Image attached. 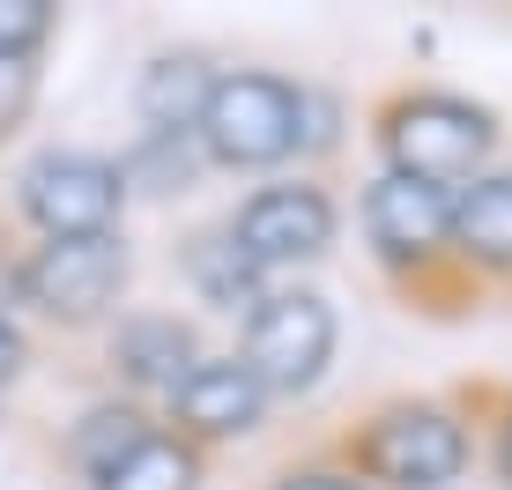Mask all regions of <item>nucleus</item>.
<instances>
[{
  "label": "nucleus",
  "instance_id": "nucleus-1",
  "mask_svg": "<svg viewBox=\"0 0 512 490\" xmlns=\"http://www.w3.org/2000/svg\"><path fill=\"white\" fill-rule=\"evenodd\" d=\"M379 142H386L401 179H423V186H446L453 194L461 179H475V164L490 156L498 127H490V112H475V104H461V97L423 90V97L386 104Z\"/></svg>",
  "mask_w": 512,
  "mask_h": 490
},
{
  "label": "nucleus",
  "instance_id": "nucleus-2",
  "mask_svg": "<svg viewBox=\"0 0 512 490\" xmlns=\"http://www.w3.org/2000/svg\"><path fill=\"white\" fill-rule=\"evenodd\" d=\"M15 186H23V216L45 238H112L119 208H127V164L97 149H45L30 156Z\"/></svg>",
  "mask_w": 512,
  "mask_h": 490
},
{
  "label": "nucleus",
  "instance_id": "nucleus-3",
  "mask_svg": "<svg viewBox=\"0 0 512 490\" xmlns=\"http://www.w3.org/2000/svg\"><path fill=\"white\" fill-rule=\"evenodd\" d=\"M201 149L231 171H260L275 156L297 149V90L275 75H216V90L201 104Z\"/></svg>",
  "mask_w": 512,
  "mask_h": 490
},
{
  "label": "nucleus",
  "instance_id": "nucleus-4",
  "mask_svg": "<svg viewBox=\"0 0 512 490\" xmlns=\"http://www.w3.org/2000/svg\"><path fill=\"white\" fill-rule=\"evenodd\" d=\"M334 364V305L312 290H282L253 305V327H245V372L268 394H305Z\"/></svg>",
  "mask_w": 512,
  "mask_h": 490
},
{
  "label": "nucleus",
  "instance_id": "nucleus-5",
  "mask_svg": "<svg viewBox=\"0 0 512 490\" xmlns=\"http://www.w3.org/2000/svg\"><path fill=\"white\" fill-rule=\"evenodd\" d=\"M127 283V245L119 238H45L23 260V305H38L45 320H97Z\"/></svg>",
  "mask_w": 512,
  "mask_h": 490
},
{
  "label": "nucleus",
  "instance_id": "nucleus-6",
  "mask_svg": "<svg viewBox=\"0 0 512 490\" xmlns=\"http://www.w3.org/2000/svg\"><path fill=\"white\" fill-rule=\"evenodd\" d=\"M364 468L394 490H446L468 468V431L446 409H394L364 439Z\"/></svg>",
  "mask_w": 512,
  "mask_h": 490
},
{
  "label": "nucleus",
  "instance_id": "nucleus-7",
  "mask_svg": "<svg viewBox=\"0 0 512 490\" xmlns=\"http://www.w3.org/2000/svg\"><path fill=\"white\" fill-rule=\"evenodd\" d=\"M231 238H238V253L253 260L260 275L290 268V260H320L334 245V201L320 186H305V179L297 186H260V194L238 208Z\"/></svg>",
  "mask_w": 512,
  "mask_h": 490
},
{
  "label": "nucleus",
  "instance_id": "nucleus-8",
  "mask_svg": "<svg viewBox=\"0 0 512 490\" xmlns=\"http://www.w3.org/2000/svg\"><path fill=\"white\" fill-rule=\"evenodd\" d=\"M364 231L386 260H431L453 245V194L446 186H423V179H401V171H386V179L364 194Z\"/></svg>",
  "mask_w": 512,
  "mask_h": 490
},
{
  "label": "nucleus",
  "instance_id": "nucleus-9",
  "mask_svg": "<svg viewBox=\"0 0 512 490\" xmlns=\"http://www.w3.org/2000/svg\"><path fill=\"white\" fill-rule=\"evenodd\" d=\"M171 409H179L186 439H238V431L260 424L268 387L245 372V357H201L186 372V387L171 394Z\"/></svg>",
  "mask_w": 512,
  "mask_h": 490
},
{
  "label": "nucleus",
  "instance_id": "nucleus-10",
  "mask_svg": "<svg viewBox=\"0 0 512 490\" xmlns=\"http://www.w3.org/2000/svg\"><path fill=\"white\" fill-rule=\"evenodd\" d=\"M112 364H119V379H134V387H149V394H179L186 372L201 364V349H193L186 320H171V312H141V320L119 327Z\"/></svg>",
  "mask_w": 512,
  "mask_h": 490
},
{
  "label": "nucleus",
  "instance_id": "nucleus-11",
  "mask_svg": "<svg viewBox=\"0 0 512 490\" xmlns=\"http://www.w3.org/2000/svg\"><path fill=\"white\" fill-rule=\"evenodd\" d=\"M453 245L483 268H512V171H490L453 194Z\"/></svg>",
  "mask_w": 512,
  "mask_h": 490
},
{
  "label": "nucleus",
  "instance_id": "nucleus-12",
  "mask_svg": "<svg viewBox=\"0 0 512 490\" xmlns=\"http://www.w3.org/2000/svg\"><path fill=\"white\" fill-rule=\"evenodd\" d=\"M216 90V75H208L201 60H156L149 75H141V119H149V134H193L201 127V104Z\"/></svg>",
  "mask_w": 512,
  "mask_h": 490
},
{
  "label": "nucleus",
  "instance_id": "nucleus-13",
  "mask_svg": "<svg viewBox=\"0 0 512 490\" xmlns=\"http://www.w3.org/2000/svg\"><path fill=\"white\" fill-rule=\"evenodd\" d=\"M193 476H201V453H193L186 439H164V431H149V439H141L97 490H193Z\"/></svg>",
  "mask_w": 512,
  "mask_h": 490
},
{
  "label": "nucleus",
  "instance_id": "nucleus-14",
  "mask_svg": "<svg viewBox=\"0 0 512 490\" xmlns=\"http://www.w3.org/2000/svg\"><path fill=\"white\" fill-rule=\"evenodd\" d=\"M141 439H149V424H141L134 409H90V416L75 424V446H67V453H75L82 476H97V483H104V476H112V468L141 446Z\"/></svg>",
  "mask_w": 512,
  "mask_h": 490
},
{
  "label": "nucleus",
  "instance_id": "nucleus-15",
  "mask_svg": "<svg viewBox=\"0 0 512 490\" xmlns=\"http://www.w3.org/2000/svg\"><path fill=\"white\" fill-rule=\"evenodd\" d=\"M193 283L216 297V305H231V312H238V305H253L260 268L238 253V238H231V231H216V238H201V245H193Z\"/></svg>",
  "mask_w": 512,
  "mask_h": 490
},
{
  "label": "nucleus",
  "instance_id": "nucleus-16",
  "mask_svg": "<svg viewBox=\"0 0 512 490\" xmlns=\"http://www.w3.org/2000/svg\"><path fill=\"white\" fill-rule=\"evenodd\" d=\"M52 38V0H0V60H30Z\"/></svg>",
  "mask_w": 512,
  "mask_h": 490
},
{
  "label": "nucleus",
  "instance_id": "nucleus-17",
  "mask_svg": "<svg viewBox=\"0 0 512 490\" xmlns=\"http://www.w3.org/2000/svg\"><path fill=\"white\" fill-rule=\"evenodd\" d=\"M30 104H38V67L30 60H0V142L30 119Z\"/></svg>",
  "mask_w": 512,
  "mask_h": 490
},
{
  "label": "nucleus",
  "instance_id": "nucleus-18",
  "mask_svg": "<svg viewBox=\"0 0 512 490\" xmlns=\"http://www.w3.org/2000/svg\"><path fill=\"white\" fill-rule=\"evenodd\" d=\"M275 490H364V483L342 476V468H297V476H282Z\"/></svg>",
  "mask_w": 512,
  "mask_h": 490
},
{
  "label": "nucleus",
  "instance_id": "nucleus-19",
  "mask_svg": "<svg viewBox=\"0 0 512 490\" xmlns=\"http://www.w3.org/2000/svg\"><path fill=\"white\" fill-rule=\"evenodd\" d=\"M23 357H30V349H23V335H15V320H0V387L23 372Z\"/></svg>",
  "mask_w": 512,
  "mask_h": 490
},
{
  "label": "nucleus",
  "instance_id": "nucleus-20",
  "mask_svg": "<svg viewBox=\"0 0 512 490\" xmlns=\"http://www.w3.org/2000/svg\"><path fill=\"white\" fill-rule=\"evenodd\" d=\"M23 305V260H0V320Z\"/></svg>",
  "mask_w": 512,
  "mask_h": 490
},
{
  "label": "nucleus",
  "instance_id": "nucleus-21",
  "mask_svg": "<svg viewBox=\"0 0 512 490\" xmlns=\"http://www.w3.org/2000/svg\"><path fill=\"white\" fill-rule=\"evenodd\" d=\"M498 468L512 476V424H505V439H498Z\"/></svg>",
  "mask_w": 512,
  "mask_h": 490
}]
</instances>
